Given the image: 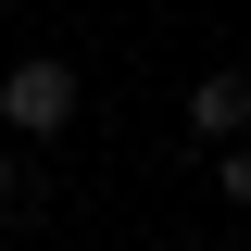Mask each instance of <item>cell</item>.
<instances>
[{
  "mask_svg": "<svg viewBox=\"0 0 251 251\" xmlns=\"http://www.w3.org/2000/svg\"><path fill=\"white\" fill-rule=\"evenodd\" d=\"M0 126H13V138H63V126H75V63H13V75H0Z\"/></svg>",
  "mask_w": 251,
  "mask_h": 251,
  "instance_id": "1",
  "label": "cell"
},
{
  "mask_svg": "<svg viewBox=\"0 0 251 251\" xmlns=\"http://www.w3.org/2000/svg\"><path fill=\"white\" fill-rule=\"evenodd\" d=\"M188 138H201V151H239L251 138V75L239 63H214V75L188 88Z\"/></svg>",
  "mask_w": 251,
  "mask_h": 251,
  "instance_id": "2",
  "label": "cell"
},
{
  "mask_svg": "<svg viewBox=\"0 0 251 251\" xmlns=\"http://www.w3.org/2000/svg\"><path fill=\"white\" fill-rule=\"evenodd\" d=\"M226 201H251V138H239V151H226Z\"/></svg>",
  "mask_w": 251,
  "mask_h": 251,
  "instance_id": "3",
  "label": "cell"
},
{
  "mask_svg": "<svg viewBox=\"0 0 251 251\" xmlns=\"http://www.w3.org/2000/svg\"><path fill=\"white\" fill-rule=\"evenodd\" d=\"M0 214H13V151H0Z\"/></svg>",
  "mask_w": 251,
  "mask_h": 251,
  "instance_id": "4",
  "label": "cell"
},
{
  "mask_svg": "<svg viewBox=\"0 0 251 251\" xmlns=\"http://www.w3.org/2000/svg\"><path fill=\"white\" fill-rule=\"evenodd\" d=\"M0 25H13V0H0Z\"/></svg>",
  "mask_w": 251,
  "mask_h": 251,
  "instance_id": "5",
  "label": "cell"
}]
</instances>
